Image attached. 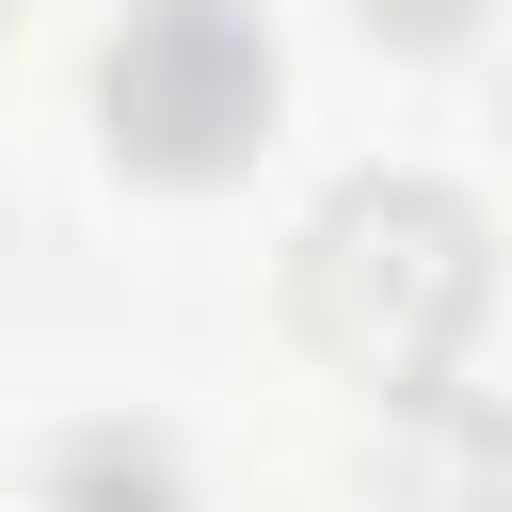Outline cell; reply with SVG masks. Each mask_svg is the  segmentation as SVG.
Here are the masks:
<instances>
[{
  "label": "cell",
  "mask_w": 512,
  "mask_h": 512,
  "mask_svg": "<svg viewBox=\"0 0 512 512\" xmlns=\"http://www.w3.org/2000/svg\"><path fill=\"white\" fill-rule=\"evenodd\" d=\"M272 112V48L224 16V0H144L128 48H112V128L144 160H224L240 128Z\"/></svg>",
  "instance_id": "obj_1"
},
{
  "label": "cell",
  "mask_w": 512,
  "mask_h": 512,
  "mask_svg": "<svg viewBox=\"0 0 512 512\" xmlns=\"http://www.w3.org/2000/svg\"><path fill=\"white\" fill-rule=\"evenodd\" d=\"M400 16H448V0H400Z\"/></svg>",
  "instance_id": "obj_2"
}]
</instances>
